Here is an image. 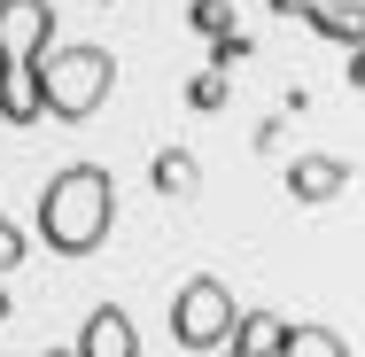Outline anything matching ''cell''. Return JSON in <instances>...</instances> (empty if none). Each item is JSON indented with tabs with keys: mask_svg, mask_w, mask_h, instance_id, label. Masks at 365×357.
<instances>
[{
	"mask_svg": "<svg viewBox=\"0 0 365 357\" xmlns=\"http://www.w3.org/2000/svg\"><path fill=\"white\" fill-rule=\"evenodd\" d=\"M233 311H241V303H233V287H225L218 272H195V280L171 295V342H179V350H195V357H210L225 334H233Z\"/></svg>",
	"mask_w": 365,
	"mask_h": 357,
	"instance_id": "277c9868",
	"label": "cell"
},
{
	"mask_svg": "<svg viewBox=\"0 0 365 357\" xmlns=\"http://www.w3.org/2000/svg\"><path fill=\"white\" fill-rule=\"evenodd\" d=\"M117 225V179L109 163H63L39 187V241L55 257H93Z\"/></svg>",
	"mask_w": 365,
	"mask_h": 357,
	"instance_id": "6da1fadb",
	"label": "cell"
},
{
	"mask_svg": "<svg viewBox=\"0 0 365 357\" xmlns=\"http://www.w3.org/2000/svg\"><path fill=\"white\" fill-rule=\"evenodd\" d=\"M148 179H155V195H171V202H187V195L202 187V163H195V148H155V163H148Z\"/></svg>",
	"mask_w": 365,
	"mask_h": 357,
	"instance_id": "ba28073f",
	"label": "cell"
},
{
	"mask_svg": "<svg viewBox=\"0 0 365 357\" xmlns=\"http://www.w3.org/2000/svg\"><path fill=\"white\" fill-rule=\"evenodd\" d=\"M55 47V0H0V125H39L31 71Z\"/></svg>",
	"mask_w": 365,
	"mask_h": 357,
	"instance_id": "7a4b0ae2",
	"label": "cell"
},
{
	"mask_svg": "<svg viewBox=\"0 0 365 357\" xmlns=\"http://www.w3.org/2000/svg\"><path fill=\"white\" fill-rule=\"evenodd\" d=\"M8 311H16V303H8V287H0V319H8Z\"/></svg>",
	"mask_w": 365,
	"mask_h": 357,
	"instance_id": "9a60e30c",
	"label": "cell"
},
{
	"mask_svg": "<svg viewBox=\"0 0 365 357\" xmlns=\"http://www.w3.org/2000/svg\"><path fill=\"white\" fill-rule=\"evenodd\" d=\"M71 357H140V326H133V311L93 303L86 326H78V342H71Z\"/></svg>",
	"mask_w": 365,
	"mask_h": 357,
	"instance_id": "5b68a950",
	"label": "cell"
},
{
	"mask_svg": "<svg viewBox=\"0 0 365 357\" xmlns=\"http://www.w3.org/2000/svg\"><path fill=\"white\" fill-rule=\"evenodd\" d=\"M218 357H264V350H249V342H218Z\"/></svg>",
	"mask_w": 365,
	"mask_h": 357,
	"instance_id": "5bb4252c",
	"label": "cell"
},
{
	"mask_svg": "<svg viewBox=\"0 0 365 357\" xmlns=\"http://www.w3.org/2000/svg\"><path fill=\"white\" fill-rule=\"evenodd\" d=\"M225 101H233V71H218V63H210V71H195V86H187V109H195V117H218Z\"/></svg>",
	"mask_w": 365,
	"mask_h": 357,
	"instance_id": "9c48e42d",
	"label": "cell"
},
{
	"mask_svg": "<svg viewBox=\"0 0 365 357\" xmlns=\"http://www.w3.org/2000/svg\"><path fill=\"white\" fill-rule=\"evenodd\" d=\"M264 8H272L280 24H311V16H319V8H334V0H264Z\"/></svg>",
	"mask_w": 365,
	"mask_h": 357,
	"instance_id": "4fadbf2b",
	"label": "cell"
},
{
	"mask_svg": "<svg viewBox=\"0 0 365 357\" xmlns=\"http://www.w3.org/2000/svg\"><path fill=\"white\" fill-rule=\"evenodd\" d=\"M311 31H319V39H334V47H350V55H358V0H334V8H319V16H311Z\"/></svg>",
	"mask_w": 365,
	"mask_h": 357,
	"instance_id": "30bf717a",
	"label": "cell"
},
{
	"mask_svg": "<svg viewBox=\"0 0 365 357\" xmlns=\"http://www.w3.org/2000/svg\"><path fill=\"white\" fill-rule=\"evenodd\" d=\"M39 357H71V350H39Z\"/></svg>",
	"mask_w": 365,
	"mask_h": 357,
	"instance_id": "2e32d148",
	"label": "cell"
},
{
	"mask_svg": "<svg viewBox=\"0 0 365 357\" xmlns=\"http://www.w3.org/2000/svg\"><path fill=\"white\" fill-rule=\"evenodd\" d=\"M342 187H350V163H342V155H295L288 163V195L295 202H334Z\"/></svg>",
	"mask_w": 365,
	"mask_h": 357,
	"instance_id": "8992f818",
	"label": "cell"
},
{
	"mask_svg": "<svg viewBox=\"0 0 365 357\" xmlns=\"http://www.w3.org/2000/svg\"><path fill=\"white\" fill-rule=\"evenodd\" d=\"M187 24H195L202 39H218V31H233V0H195V8H187Z\"/></svg>",
	"mask_w": 365,
	"mask_h": 357,
	"instance_id": "8fae6325",
	"label": "cell"
},
{
	"mask_svg": "<svg viewBox=\"0 0 365 357\" xmlns=\"http://www.w3.org/2000/svg\"><path fill=\"white\" fill-rule=\"evenodd\" d=\"M264 357H358V350H350L334 326H311V319L288 326V319H280V334H272V350H264Z\"/></svg>",
	"mask_w": 365,
	"mask_h": 357,
	"instance_id": "52a82bcc",
	"label": "cell"
},
{
	"mask_svg": "<svg viewBox=\"0 0 365 357\" xmlns=\"http://www.w3.org/2000/svg\"><path fill=\"white\" fill-rule=\"evenodd\" d=\"M31 93H39V117L86 125V117L117 93V55H109V47H47L39 71H31Z\"/></svg>",
	"mask_w": 365,
	"mask_h": 357,
	"instance_id": "3957f363",
	"label": "cell"
},
{
	"mask_svg": "<svg viewBox=\"0 0 365 357\" xmlns=\"http://www.w3.org/2000/svg\"><path fill=\"white\" fill-rule=\"evenodd\" d=\"M16 264H24V225H16V217H0V280H8Z\"/></svg>",
	"mask_w": 365,
	"mask_h": 357,
	"instance_id": "7c38bea8",
	"label": "cell"
}]
</instances>
